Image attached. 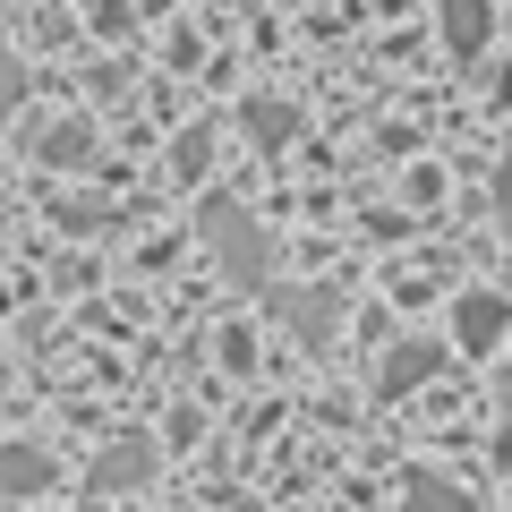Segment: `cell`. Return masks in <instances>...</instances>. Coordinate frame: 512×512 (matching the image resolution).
<instances>
[{
	"label": "cell",
	"mask_w": 512,
	"mask_h": 512,
	"mask_svg": "<svg viewBox=\"0 0 512 512\" xmlns=\"http://www.w3.org/2000/svg\"><path fill=\"white\" fill-rule=\"evenodd\" d=\"M146 444H120V453H103V470H94V487H137V478H146Z\"/></svg>",
	"instance_id": "cell-3"
},
{
	"label": "cell",
	"mask_w": 512,
	"mask_h": 512,
	"mask_svg": "<svg viewBox=\"0 0 512 512\" xmlns=\"http://www.w3.org/2000/svg\"><path fill=\"white\" fill-rule=\"evenodd\" d=\"M52 487V453H43V444H0V495H43Z\"/></svg>",
	"instance_id": "cell-1"
},
{
	"label": "cell",
	"mask_w": 512,
	"mask_h": 512,
	"mask_svg": "<svg viewBox=\"0 0 512 512\" xmlns=\"http://www.w3.org/2000/svg\"><path fill=\"white\" fill-rule=\"evenodd\" d=\"M214 248H222V265H239V274H256V265H265V256H256V239H248V222L231 214V205H214Z\"/></svg>",
	"instance_id": "cell-2"
},
{
	"label": "cell",
	"mask_w": 512,
	"mask_h": 512,
	"mask_svg": "<svg viewBox=\"0 0 512 512\" xmlns=\"http://www.w3.org/2000/svg\"><path fill=\"white\" fill-rule=\"evenodd\" d=\"M18 94H26V69H18V52H0V111H18Z\"/></svg>",
	"instance_id": "cell-5"
},
{
	"label": "cell",
	"mask_w": 512,
	"mask_h": 512,
	"mask_svg": "<svg viewBox=\"0 0 512 512\" xmlns=\"http://www.w3.org/2000/svg\"><path fill=\"white\" fill-rule=\"evenodd\" d=\"M43 163H86V128H43Z\"/></svg>",
	"instance_id": "cell-4"
}]
</instances>
